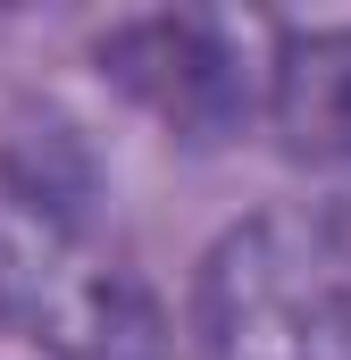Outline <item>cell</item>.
<instances>
[{"label":"cell","mask_w":351,"mask_h":360,"mask_svg":"<svg viewBox=\"0 0 351 360\" xmlns=\"http://www.w3.org/2000/svg\"><path fill=\"white\" fill-rule=\"evenodd\" d=\"M201 360H351V260L310 210L226 226L192 276Z\"/></svg>","instance_id":"obj_1"},{"label":"cell","mask_w":351,"mask_h":360,"mask_svg":"<svg viewBox=\"0 0 351 360\" xmlns=\"http://www.w3.org/2000/svg\"><path fill=\"white\" fill-rule=\"evenodd\" d=\"M0 319L51 360H168L143 276L100 252L92 218H51L0 193Z\"/></svg>","instance_id":"obj_2"},{"label":"cell","mask_w":351,"mask_h":360,"mask_svg":"<svg viewBox=\"0 0 351 360\" xmlns=\"http://www.w3.org/2000/svg\"><path fill=\"white\" fill-rule=\"evenodd\" d=\"M92 68L126 92L134 109H151L184 143H226L251 117V68L226 42L218 17L159 8V17H126L92 42Z\"/></svg>","instance_id":"obj_3"},{"label":"cell","mask_w":351,"mask_h":360,"mask_svg":"<svg viewBox=\"0 0 351 360\" xmlns=\"http://www.w3.org/2000/svg\"><path fill=\"white\" fill-rule=\"evenodd\" d=\"M267 126L284 160L343 168L351 160V25H293L267 51Z\"/></svg>","instance_id":"obj_4"},{"label":"cell","mask_w":351,"mask_h":360,"mask_svg":"<svg viewBox=\"0 0 351 360\" xmlns=\"http://www.w3.org/2000/svg\"><path fill=\"white\" fill-rule=\"evenodd\" d=\"M318 226H326V243H335V252L351 260V193H335V201L318 210Z\"/></svg>","instance_id":"obj_5"}]
</instances>
